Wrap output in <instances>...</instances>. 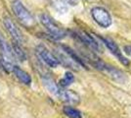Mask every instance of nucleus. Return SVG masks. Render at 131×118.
Returning a JSON list of instances; mask_svg holds the SVG:
<instances>
[{"mask_svg":"<svg viewBox=\"0 0 131 118\" xmlns=\"http://www.w3.org/2000/svg\"><path fill=\"white\" fill-rule=\"evenodd\" d=\"M35 52L36 55L44 64H46L48 67L50 68H56L59 65V59L55 56L53 53H51L48 48H46L44 45L39 44L36 46L35 48Z\"/></svg>","mask_w":131,"mask_h":118,"instance_id":"obj_5","label":"nucleus"},{"mask_svg":"<svg viewBox=\"0 0 131 118\" xmlns=\"http://www.w3.org/2000/svg\"><path fill=\"white\" fill-rule=\"evenodd\" d=\"M91 15L93 20L102 28H109L113 24L111 14L104 7H99V6L93 7L91 9Z\"/></svg>","mask_w":131,"mask_h":118,"instance_id":"obj_4","label":"nucleus"},{"mask_svg":"<svg viewBox=\"0 0 131 118\" xmlns=\"http://www.w3.org/2000/svg\"><path fill=\"white\" fill-rule=\"evenodd\" d=\"M123 51L125 52L126 54H128V55L131 56V44L124 45V46H123Z\"/></svg>","mask_w":131,"mask_h":118,"instance_id":"obj_16","label":"nucleus"},{"mask_svg":"<svg viewBox=\"0 0 131 118\" xmlns=\"http://www.w3.org/2000/svg\"><path fill=\"white\" fill-rule=\"evenodd\" d=\"M74 81V76L71 72H66L64 77L60 80V86L62 88H66L71 85Z\"/></svg>","mask_w":131,"mask_h":118,"instance_id":"obj_13","label":"nucleus"},{"mask_svg":"<svg viewBox=\"0 0 131 118\" xmlns=\"http://www.w3.org/2000/svg\"><path fill=\"white\" fill-rule=\"evenodd\" d=\"M99 38H100V39L105 43V45L107 46V48L112 52V54H114V55L119 60L120 63H122L124 66H128V65L130 64L129 60H128L125 56H123L122 51L120 50L118 45L116 44L115 41H113L112 39H107V38H102V37H99Z\"/></svg>","mask_w":131,"mask_h":118,"instance_id":"obj_7","label":"nucleus"},{"mask_svg":"<svg viewBox=\"0 0 131 118\" xmlns=\"http://www.w3.org/2000/svg\"><path fill=\"white\" fill-rule=\"evenodd\" d=\"M66 3H68V4H70L71 6H75L77 5V3H78V1L79 0H64Z\"/></svg>","mask_w":131,"mask_h":118,"instance_id":"obj_17","label":"nucleus"},{"mask_svg":"<svg viewBox=\"0 0 131 118\" xmlns=\"http://www.w3.org/2000/svg\"><path fill=\"white\" fill-rule=\"evenodd\" d=\"M52 5L54 6L55 9L60 13H67V11H68V7L61 0H52Z\"/></svg>","mask_w":131,"mask_h":118,"instance_id":"obj_14","label":"nucleus"},{"mask_svg":"<svg viewBox=\"0 0 131 118\" xmlns=\"http://www.w3.org/2000/svg\"><path fill=\"white\" fill-rule=\"evenodd\" d=\"M12 10L14 12L15 16L20 20V22L22 23L23 25L28 27L33 24V18L31 14L28 12V10L24 6V4L20 0L12 1Z\"/></svg>","mask_w":131,"mask_h":118,"instance_id":"obj_3","label":"nucleus"},{"mask_svg":"<svg viewBox=\"0 0 131 118\" xmlns=\"http://www.w3.org/2000/svg\"><path fill=\"white\" fill-rule=\"evenodd\" d=\"M58 97H60L63 101L68 102L70 104H77L79 102V96L72 90L61 89L59 92V95H58Z\"/></svg>","mask_w":131,"mask_h":118,"instance_id":"obj_9","label":"nucleus"},{"mask_svg":"<svg viewBox=\"0 0 131 118\" xmlns=\"http://www.w3.org/2000/svg\"><path fill=\"white\" fill-rule=\"evenodd\" d=\"M14 56L12 46L0 33V63L7 72H13V69L16 66L14 65Z\"/></svg>","mask_w":131,"mask_h":118,"instance_id":"obj_1","label":"nucleus"},{"mask_svg":"<svg viewBox=\"0 0 131 118\" xmlns=\"http://www.w3.org/2000/svg\"><path fill=\"white\" fill-rule=\"evenodd\" d=\"M72 34L80 42H82L84 45H86L88 48H90V49H92L94 51L101 50V47H100V44L98 43V41L94 39L91 34H89L86 32H83V31H74L72 33Z\"/></svg>","mask_w":131,"mask_h":118,"instance_id":"obj_6","label":"nucleus"},{"mask_svg":"<svg viewBox=\"0 0 131 118\" xmlns=\"http://www.w3.org/2000/svg\"><path fill=\"white\" fill-rule=\"evenodd\" d=\"M39 19H40L41 24L44 26V28L46 29V31L48 32V34L53 39L59 40V39H64L67 35V32L64 29L61 28L49 15L43 13L39 16Z\"/></svg>","mask_w":131,"mask_h":118,"instance_id":"obj_2","label":"nucleus"},{"mask_svg":"<svg viewBox=\"0 0 131 118\" xmlns=\"http://www.w3.org/2000/svg\"><path fill=\"white\" fill-rule=\"evenodd\" d=\"M63 111L69 118H82L81 112L71 106H65Z\"/></svg>","mask_w":131,"mask_h":118,"instance_id":"obj_12","label":"nucleus"},{"mask_svg":"<svg viewBox=\"0 0 131 118\" xmlns=\"http://www.w3.org/2000/svg\"><path fill=\"white\" fill-rule=\"evenodd\" d=\"M13 73L15 74L17 79H19L23 84L30 85V83H31V78H30L29 74L27 73L26 71H24L23 69H21V68L18 67V66H15L14 69H13Z\"/></svg>","mask_w":131,"mask_h":118,"instance_id":"obj_10","label":"nucleus"},{"mask_svg":"<svg viewBox=\"0 0 131 118\" xmlns=\"http://www.w3.org/2000/svg\"><path fill=\"white\" fill-rule=\"evenodd\" d=\"M4 26H5L7 32L11 34L13 39L15 40V42L18 44H22L23 35L21 34V32L19 31V29L17 28V26L14 24V22L11 21L9 18H5L4 19Z\"/></svg>","mask_w":131,"mask_h":118,"instance_id":"obj_8","label":"nucleus"},{"mask_svg":"<svg viewBox=\"0 0 131 118\" xmlns=\"http://www.w3.org/2000/svg\"><path fill=\"white\" fill-rule=\"evenodd\" d=\"M42 82H43L44 86L46 87V89L49 90L50 93H52L53 95L58 96L61 88L57 86V84L55 83V81L53 79L51 78V77H43L42 78Z\"/></svg>","mask_w":131,"mask_h":118,"instance_id":"obj_11","label":"nucleus"},{"mask_svg":"<svg viewBox=\"0 0 131 118\" xmlns=\"http://www.w3.org/2000/svg\"><path fill=\"white\" fill-rule=\"evenodd\" d=\"M12 48H13V52H14V55L17 56L20 60H22L24 61L25 59H26V55H25V53H24V51L22 50V48L20 47V44H18V43H14V44L12 45Z\"/></svg>","mask_w":131,"mask_h":118,"instance_id":"obj_15","label":"nucleus"}]
</instances>
